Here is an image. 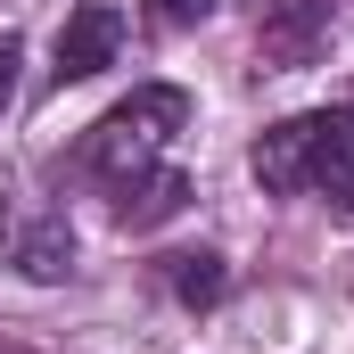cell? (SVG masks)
Instances as JSON below:
<instances>
[{
	"label": "cell",
	"instance_id": "cell-1",
	"mask_svg": "<svg viewBox=\"0 0 354 354\" xmlns=\"http://www.w3.org/2000/svg\"><path fill=\"white\" fill-rule=\"evenodd\" d=\"M181 124H189V99H181L174 83H149V91H132L124 107H107V115L91 124L83 165L107 181V189H132L140 174H157V165H165V149H174Z\"/></svg>",
	"mask_w": 354,
	"mask_h": 354
},
{
	"label": "cell",
	"instance_id": "cell-2",
	"mask_svg": "<svg viewBox=\"0 0 354 354\" xmlns=\"http://www.w3.org/2000/svg\"><path fill=\"white\" fill-rule=\"evenodd\" d=\"M0 264H17L25 280H66L75 272V223L33 189H0Z\"/></svg>",
	"mask_w": 354,
	"mask_h": 354
},
{
	"label": "cell",
	"instance_id": "cell-3",
	"mask_svg": "<svg viewBox=\"0 0 354 354\" xmlns=\"http://www.w3.org/2000/svg\"><path fill=\"white\" fill-rule=\"evenodd\" d=\"M305 124V165H297V189L330 198L338 214H354V115H297Z\"/></svg>",
	"mask_w": 354,
	"mask_h": 354
},
{
	"label": "cell",
	"instance_id": "cell-4",
	"mask_svg": "<svg viewBox=\"0 0 354 354\" xmlns=\"http://www.w3.org/2000/svg\"><path fill=\"white\" fill-rule=\"evenodd\" d=\"M115 41H124V17L107 0H83L66 25H58V83H83L99 66H115Z\"/></svg>",
	"mask_w": 354,
	"mask_h": 354
},
{
	"label": "cell",
	"instance_id": "cell-5",
	"mask_svg": "<svg viewBox=\"0 0 354 354\" xmlns=\"http://www.w3.org/2000/svg\"><path fill=\"white\" fill-rule=\"evenodd\" d=\"M322 25H330V0H264L256 8V41L280 66H305L313 41H322Z\"/></svg>",
	"mask_w": 354,
	"mask_h": 354
},
{
	"label": "cell",
	"instance_id": "cell-6",
	"mask_svg": "<svg viewBox=\"0 0 354 354\" xmlns=\"http://www.w3.org/2000/svg\"><path fill=\"white\" fill-rule=\"evenodd\" d=\"M181 206H189V174H174V165L140 174L132 189H115V214H124L132 231H157V223H174Z\"/></svg>",
	"mask_w": 354,
	"mask_h": 354
},
{
	"label": "cell",
	"instance_id": "cell-7",
	"mask_svg": "<svg viewBox=\"0 0 354 354\" xmlns=\"http://www.w3.org/2000/svg\"><path fill=\"white\" fill-rule=\"evenodd\" d=\"M297 165H305V124L288 115V124H272L256 140V181L264 189H297Z\"/></svg>",
	"mask_w": 354,
	"mask_h": 354
},
{
	"label": "cell",
	"instance_id": "cell-8",
	"mask_svg": "<svg viewBox=\"0 0 354 354\" xmlns=\"http://www.w3.org/2000/svg\"><path fill=\"white\" fill-rule=\"evenodd\" d=\"M174 297L181 305H223V288H231V272H223V256H174Z\"/></svg>",
	"mask_w": 354,
	"mask_h": 354
},
{
	"label": "cell",
	"instance_id": "cell-9",
	"mask_svg": "<svg viewBox=\"0 0 354 354\" xmlns=\"http://www.w3.org/2000/svg\"><path fill=\"white\" fill-rule=\"evenodd\" d=\"M17 66H25V41L0 33V115H8V99H17Z\"/></svg>",
	"mask_w": 354,
	"mask_h": 354
},
{
	"label": "cell",
	"instance_id": "cell-10",
	"mask_svg": "<svg viewBox=\"0 0 354 354\" xmlns=\"http://www.w3.org/2000/svg\"><path fill=\"white\" fill-rule=\"evenodd\" d=\"M206 8H214V0H157V17H174V25H198Z\"/></svg>",
	"mask_w": 354,
	"mask_h": 354
},
{
	"label": "cell",
	"instance_id": "cell-11",
	"mask_svg": "<svg viewBox=\"0 0 354 354\" xmlns=\"http://www.w3.org/2000/svg\"><path fill=\"white\" fill-rule=\"evenodd\" d=\"M0 354H33V346H0Z\"/></svg>",
	"mask_w": 354,
	"mask_h": 354
}]
</instances>
